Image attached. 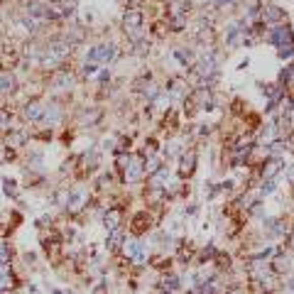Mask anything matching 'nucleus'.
<instances>
[{"instance_id": "obj_9", "label": "nucleus", "mask_w": 294, "mask_h": 294, "mask_svg": "<svg viewBox=\"0 0 294 294\" xmlns=\"http://www.w3.org/2000/svg\"><path fill=\"white\" fill-rule=\"evenodd\" d=\"M123 225V211L120 209H108L106 213H103V228L111 233V231H115V228H120Z\"/></svg>"}, {"instance_id": "obj_2", "label": "nucleus", "mask_w": 294, "mask_h": 294, "mask_svg": "<svg viewBox=\"0 0 294 294\" xmlns=\"http://www.w3.org/2000/svg\"><path fill=\"white\" fill-rule=\"evenodd\" d=\"M115 56H118V47L115 44H96L86 54V61H91V64H111Z\"/></svg>"}, {"instance_id": "obj_18", "label": "nucleus", "mask_w": 294, "mask_h": 294, "mask_svg": "<svg viewBox=\"0 0 294 294\" xmlns=\"http://www.w3.org/2000/svg\"><path fill=\"white\" fill-rule=\"evenodd\" d=\"M3 191H5V196H10V199H17V196H20L17 182H15V179H8V177H3Z\"/></svg>"}, {"instance_id": "obj_27", "label": "nucleus", "mask_w": 294, "mask_h": 294, "mask_svg": "<svg viewBox=\"0 0 294 294\" xmlns=\"http://www.w3.org/2000/svg\"><path fill=\"white\" fill-rule=\"evenodd\" d=\"M277 56H280V59H292V56H294V42L277 47Z\"/></svg>"}, {"instance_id": "obj_23", "label": "nucleus", "mask_w": 294, "mask_h": 294, "mask_svg": "<svg viewBox=\"0 0 294 294\" xmlns=\"http://www.w3.org/2000/svg\"><path fill=\"white\" fill-rule=\"evenodd\" d=\"M184 93V81L182 79H172L169 81V96H182Z\"/></svg>"}, {"instance_id": "obj_36", "label": "nucleus", "mask_w": 294, "mask_h": 294, "mask_svg": "<svg viewBox=\"0 0 294 294\" xmlns=\"http://www.w3.org/2000/svg\"><path fill=\"white\" fill-rule=\"evenodd\" d=\"M289 243H292V245H294V236H292V238H289Z\"/></svg>"}, {"instance_id": "obj_8", "label": "nucleus", "mask_w": 294, "mask_h": 294, "mask_svg": "<svg viewBox=\"0 0 294 294\" xmlns=\"http://www.w3.org/2000/svg\"><path fill=\"white\" fill-rule=\"evenodd\" d=\"M84 204H86L84 186H76L74 191H69V201H67V211H69V213H79V211L84 209Z\"/></svg>"}, {"instance_id": "obj_12", "label": "nucleus", "mask_w": 294, "mask_h": 294, "mask_svg": "<svg viewBox=\"0 0 294 294\" xmlns=\"http://www.w3.org/2000/svg\"><path fill=\"white\" fill-rule=\"evenodd\" d=\"M125 243V233H123V228H115V231H111L108 233V238H106V250H120V245Z\"/></svg>"}, {"instance_id": "obj_10", "label": "nucleus", "mask_w": 294, "mask_h": 294, "mask_svg": "<svg viewBox=\"0 0 294 294\" xmlns=\"http://www.w3.org/2000/svg\"><path fill=\"white\" fill-rule=\"evenodd\" d=\"M282 20H284V10H282V8H277V5L263 8V22H265V25H280Z\"/></svg>"}, {"instance_id": "obj_19", "label": "nucleus", "mask_w": 294, "mask_h": 294, "mask_svg": "<svg viewBox=\"0 0 294 294\" xmlns=\"http://www.w3.org/2000/svg\"><path fill=\"white\" fill-rule=\"evenodd\" d=\"M257 191H260V199H263V196L275 194V191H277V182H275V179H265V182L260 184V189H257Z\"/></svg>"}, {"instance_id": "obj_3", "label": "nucleus", "mask_w": 294, "mask_h": 294, "mask_svg": "<svg viewBox=\"0 0 294 294\" xmlns=\"http://www.w3.org/2000/svg\"><path fill=\"white\" fill-rule=\"evenodd\" d=\"M47 10H49V20H59V17H71L76 13V5L74 0H49L47 3Z\"/></svg>"}, {"instance_id": "obj_11", "label": "nucleus", "mask_w": 294, "mask_h": 294, "mask_svg": "<svg viewBox=\"0 0 294 294\" xmlns=\"http://www.w3.org/2000/svg\"><path fill=\"white\" fill-rule=\"evenodd\" d=\"M196 169V152L189 150V152H182V162H179V174L182 177H191Z\"/></svg>"}, {"instance_id": "obj_1", "label": "nucleus", "mask_w": 294, "mask_h": 294, "mask_svg": "<svg viewBox=\"0 0 294 294\" xmlns=\"http://www.w3.org/2000/svg\"><path fill=\"white\" fill-rule=\"evenodd\" d=\"M71 52H74V42H69L67 37H54L42 49V64L44 67H54L59 61H64L67 56H71Z\"/></svg>"}, {"instance_id": "obj_29", "label": "nucleus", "mask_w": 294, "mask_h": 294, "mask_svg": "<svg viewBox=\"0 0 294 294\" xmlns=\"http://www.w3.org/2000/svg\"><path fill=\"white\" fill-rule=\"evenodd\" d=\"M81 69H84V76H96L98 64H91V61H86V64L81 67Z\"/></svg>"}, {"instance_id": "obj_22", "label": "nucleus", "mask_w": 294, "mask_h": 294, "mask_svg": "<svg viewBox=\"0 0 294 294\" xmlns=\"http://www.w3.org/2000/svg\"><path fill=\"white\" fill-rule=\"evenodd\" d=\"M162 169V165H159V157H150V159H145V172L152 177L154 172H159Z\"/></svg>"}, {"instance_id": "obj_25", "label": "nucleus", "mask_w": 294, "mask_h": 294, "mask_svg": "<svg viewBox=\"0 0 294 294\" xmlns=\"http://www.w3.org/2000/svg\"><path fill=\"white\" fill-rule=\"evenodd\" d=\"M10 257H13V250L8 243H0V263L3 265H10Z\"/></svg>"}, {"instance_id": "obj_21", "label": "nucleus", "mask_w": 294, "mask_h": 294, "mask_svg": "<svg viewBox=\"0 0 294 294\" xmlns=\"http://www.w3.org/2000/svg\"><path fill=\"white\" fill-rule=\"evenodd\" d=\"M59 115H61V113H59V108H56V106H47V108H44V123H56V120H59Z\"/></svg>"}, {"instance_id": "obj_32", "label": "nucleus", "mask_w": 294, "mask_h": 294, "mask_svg": "<svg viewBox=\"0 0 294 294\" xmlns=\"http://www.w3.org/2000/svg\"><path fill=\"white\" fill-rule=\"evenodd\" d=\"M287 177H289V182L294 184V165H289V167H287Z\"/></svg>"}, {"instance_id": "obj_13", "label": "nucleus", "mask_w": 294, "mask_h": 294, "mask_svg": "<svg viewBox=\"0 0 294 294\" xmlns=\"http://www.w3.org/2000/svg\"><path fill=\"white\" fill-rule=\"evenodd\" d=\"M71 84H74V76H71L69 71H59L54 76V81H52V86H54L56 91H67V88H71Z\"/></svg>"}, {"instance_id": "obj_24", "label": "nucleus", "mask_w": 294, "mask_h": 294, "mask_svg": "<svg viewBox=\"0 0 294 294\" xmlns=\"http://www.w3.org/2000/svg\"><path fill=\"white\" fill-rule=\"evenodd\" d=\"M152 106L157 108V111H167V106H169V93H165V91H162V93H159V96H157V98L152 101Z\"/></svg>"}, {"instance_id": "obj_20", "label": "nucleus", "mask_w": 294, "mask_h": 294, "mask_svg": "<svg viewBox=\"0 0 294 294\" xmlns=\"http://www.w3.org/2000/svg\"><path fill=\"white\" fill-rule=\"evenodd\" d=\"M159 287H165V289H169V292H177L182 284H179V277H177V275H167V277L162 280V284H159Z\"/></svg>"}, {"instance_id": "obj_28", "label": "nucleus", "mask_w": 294, "mask_h": 294, "mask_svg": "<svg viewBox=\"0 0 294 294\" xmlns=\"http://www.w3.org/2000/svg\"><path fill=\"white\" fill-rule=\"evenodd\" d=\"M292 76H294V64H287V67L280 71V81H289Z\"/></svg>"}, {"instance_id": "obj_7", "label": "nucleus", "mask_w": 294, "mask_h": 294, "mask_svg": "<svg viewBox=\"0 0 294 294\" xmlns=\"http://www.w3.org/2000/svg\"><path fill=\"white\" fill-rule=\"evenodd\" d=\"M44 106L42 101H29V103H25V111H22V115H25V120H29V123H40L44 118Z\"/></svg>"}, {"instance_id": "obj_34", "label": "nucleus", "mask_w": 294, "mask_h": 294, "mask_svg": "<svg viewBox=\"0 0 294 294\" xmlns=\"http://www.w3.org/2000/svg\"><path fill=\"white\" fill-rule=\"evenodd\" d=\"M0 294H15V292L13 289H5V292H0Z\"/></svg>"}, {"instance_id": "obj_6", "label": "nucleus", "mask_w": 294, "mask_h": 294, "mask_svg": "<svg viewBox=\"0 0 294 294\" xmlns=\"http://www.w3.org/2000/svg\"><path fill=\"white\" fill-rule=\"evenodd\" d=\"M189 101L194 103L196 108H201V111H211L213 108V96H211V88H196L194 93L189 96Z\"/></svg>"}, {"instance_id": "obj_26", "label": "nucleus", "mask_w": 294, "mask_h": 294, "mask_svg": "<svg viewBox=\"0 0 294 294\" xmlns=\"http://www.w3.org/2000/svg\"><path fill=\"white\" fill-rule=\"evenodd\" d=\"M10 120H13V113L8 111V108H0V127L10 130Z\"/></svg>"}, {"instance_id": "obj_33", "label": "nucleus", "mask_w": 294, "mask_h": 294, "mask_svg": "<svg viewBox=\"0 0 294 294\" xmlns=\"http://www.w3.org/2000/svg\"><path fill=\"white\" fill-rule=\"evenodd\" d=\"M154 294H172V292H169V289H165V287H159V289H157Z\"/></svg>"}, {"instance_id": "obj_4", "label": "nucleus", "mask_w": 294, "mask_h": 294, "mask_svg": "<svg viewBox=\"0 0 294 294\" xmlns=\"http://www.w3.org/2000/svg\"><path fill=\"white\" fill-rule=\"evenodd\" d=\"M125 165V182H138L145 174V159L142 157H123Z\"/></svg>"}, {"instance_id": "obj_15", "label": "nucleus", "mask_w": 294, "mask_h": 294, "mask_svg": "<svg viewBox=\"0 0 294 294\" xmlns=\"http://www.w3.org/2000/svg\"><path fill=\"white\" fill-rule=\"evenodd\" d=\"M174 56L179 59V64H184V67L194 64V59H196V54L189 49V47H179V49H174Z\"/></svg>"}, {"instance_id": "obj_5", "label": "nucleus", "mask_w": 294, "mask_h": 294, "mask_svg": "<svg viewBox=\"0 0 294 294\" xmlns=\"http://www.w3.org/2000/svg\"><path fill=\"white\" fill-rule=\"evenodd\" d=\"M267 42L275 44V47H282V44H292L294 42V32L289 27H284V25H277V27L272 29L270 35H267Z\"/></svg>"}, {"instance_id": "obj_16", "label": "nucleus", "mask_w": 294, "mask_h": 294, "mask_svg": "<svg viewBox=\"0 0 294 294\" xmlns=\"http://www.w3.org/2000/svg\"><path fill=\"white\" fill-rule=\"evenodd\" d=\"M282 162L280 159H270V162H265L263 165V179H275V174L280 172Z\"/></svg>"}, {"instance_id": "obj_14", "label": "nucleus", "mask_w": 294, "mask_h": 294, "mask_svg": "<svg viewBox=\"0 0 294 294\" xmlns=\"http://www.w3.org/2000/svg\"><path fill=\"white\" fill-rule=\"evenodd\" d=\"M15 88H17V79H15L10 71H3V74H0V91H3V93H13Z\"/></svg>"}, {"instance_id": "obj_35", "label": "nucleus", "mask_w": 294, "mask_h": 294, "mask_svg": "<svg viewBox=\"0 0 294 294\" xmlns=\"http://www.w3.org/2000/svg\"><path fill=\"white\" fill-rule=\"evenodd\" d=\"M3 29H5V25H3V20H0V35H3Z\"/></svg>"}, {"instance_id": "obj_17", "label": "nucleus", "mask_w": 294, "mask_h": 294, "mask_svg": "<svg viewBox=\"0 0 294 294\" xmlns=\"http://www.w3.org/2000/svg\"><path fill=\"white\" fill-rule=\"evenodd\" d=\"M25 140H27V135L22 130H10L8 133V147H22Z\"/></svg>"}, {"instance_id": "obj_30", "label": "nucleus", "mask_w": 294, "mask_h": 294, "mask_svg": "<svg viewBox=\"0 0 294 294\" xmlns=\"http://www.w3.org/2000/svg\"><path fill=\"white\" fill-rule=\"evenodd\" d=\"M93 294H108V284H106V282H98L96 287H93Z\"/></svg>"}, {"instance_id": "obj_31", "label": "nucleus", "mask_w": 294, "mask_h": 294, "mask_svg": "<svg viewBox=\"0 0 294 294\" xmlns=\"http://www.w3.org/2000/svg\"><path fill=\"white\" fill-rule=\"evenodd\" d=\"M284 145H287L289 150H294V133H292V135H287V138H284Z\"/></svg>"}]
</instances>
